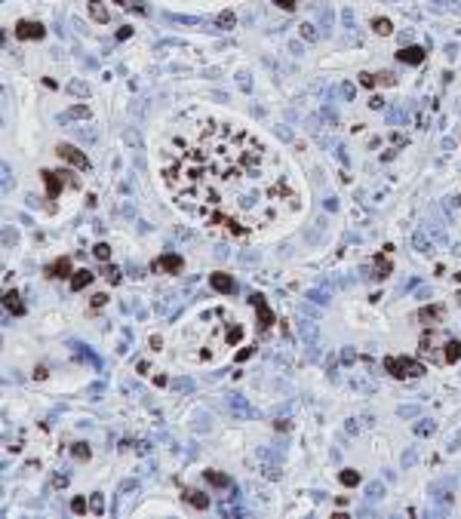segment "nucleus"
Wrapping results in <instances>:
<instances>
[{"instance_id":"393cba45","label":"nucleus","mask_w":461,"mask_h":519,"mask_svg":"<svg viewBox=\"0 0 461 519\" xmlns=\"http://www.w3.org/2000/svg\"><path fill=\"white\" fill-rule=\"evenodd\" d=\"M6 308L12 313H25V308H22V301H19V295H15V292H6Z\"/></svg>"},{"instance_id":"e433bc0d","label":"nucleus","mask_w":461,"mask_h":519,"mask_svg":"<svg viewBox=\"0 0 461 519\" xmlns=\"http://www.w3.org/2000/svg\"><path fill=\"white\" fill-rule=\"evenodd\" d=\"M415 246H418V252H431V246H428V240H424V234L415 237Z\"/></svg>"},{"instance_id":"7c9ffc66","label":"nucleus","mask_w":461,"mask_h":519,"mask_svg":"<svg viewBox=\"0 0 461 519\" xmlns=\"http://www.w3.org/2000/svg\"><path fill=\"white\" fill-rule=\"evenodd\" d=\"M71 452H74V458L83 461V458H90V445H86V442H74V449H71Z\"/></svg>"},{"instance_id":"c03bdc74","label":"nucleus","mask_w":461,"mask_h":519,"mask_svg":"<svg viewBox=\"0 0 461 519\" xmlns=\"http://www.w3.org/2000/svg\"><path fill=\"white\" fill-rule=\"evenodd\" d=\"M105 301H108V295H102V292H99V295H93V308H102Z\"/></svg>"},{"instance_id":"49530a36","label":"nucleus","mask_w":461,"mask_h":519,"mask_svg":"<svg viewBox=\"0 0 461 519\" xmlns=\"http://www.w3.org/2000/svg\"><path fill=\"white\" fill-rule=\"evenodd\" d=\"M129 34H132V28H120V31H117V40H126Z\"/></svg>"},{"instance_id":"1a4fd4ad","label":"nucleus","mask_w":461,"mask_h":519,"mask_svg":"<svg viewBox=\"0 0 461 519\" xmlns=\"http://www.w3.org/2000/svg\"><path fill=\"white\" fill-rule=\"evenodd\" d=\"M443 316H446V308H443V304H434V308L418 311V319H421V323H428V326H437Z\"/></svg>"},{"instance_id":"09e8293b","label":"nucleus","mask_w":461,"mask_h":519,"mask_svg":"<svg viewBox=\"0 0 461 519\" xmlns=\"http://www.w3.org/2000/svg\"><path fill=\"white\" fill-rule=\"evenodd\" d=\"M342 93H345L347 99H353V86H350V83H345V86H342Z\"/></svg>"},{"instance_id":"f3484780","label":"nucleus","mask_w":461,"mask_h":519,"mask_svg":"<svg viewBox=\"0 0 461 519\" xmlns=\"http://www.w3.org/2000/svg\"><path fill=\"white\" fill-rule=\"evenodd\" d=\"M458 360H461V341H455V338H452V341H446V356H443V363L452 366Z\"/></svg>"},{"instance_id":"f03ea898","label":"nucleus","mask_w":461,"mask_h":519,"mask_svg":"<svg viewBox=\"0 0 461 519\" xmlns=\"http://www.w3.org/2000/svg\"><path fill=\"white\" fill-rule=\"evenodd\" d=\"M243 341V326L240 319L228 308H212L200 313L194 323L185 329L182 344H185V360L188 363H219L222 356Z\"/></svg>"},{"instance_id":"dca6fc26","label":"nucleus","mask_w":461,"mask_h":519,"mask_svg":"<svg viewBox=\"0 0 461 519\" xmlns=\"http://www.w3.org/2000/svg\"><path fill=\"white\" fill-rule=\"evenodd\" d=\"M90 283H93V271H86V267H83V271H77L74 277H71V289L80 292V289H86Z\"/></svg>"},{"instance_id":"473e14b6","label":"nucleus","mask_w":461,"mask_h":519,"mask_svg":"<svg viewBox=\"0 0 461 519\" xmlns=\"http://www.w3.org/2000/svg\"><path fill=\"white\" fill-rule=\"evenodd\" d=\"M172 22H182V25H200L197 15H172Z\"/></svg>"},{"instance_id":"a18cd8bd","label":"nucleus","mask_w":461,"mask_h":519,"mask_svg":"<svg viewBox=\"0 0 461 519\" xmlns=\"http://www.w3.org/2000/svg\"><path fill=\"white\" fill-rule=\"evenodd\" d=\"M381 104H384V102H381V96H372V99H369V108H375V111H378Z\"/></svg>"},{"instance_id":"f257e3e1","label":"nucleus","mask_w":461,"mask_h":519,"mask_svg":"<svg viewBox=\"0 0 461 519\" xmlns=\"http://www.w3.org/2000/svg\"><path fill=\"white\" fill-rule=\"evenodd\" d=\"M172 206L212 234L246 237L298 209L280 154L240 123L182 120L157 151Z\"/></svg>"},{"instance_id":"72a5a7b5","label":"nucleus","mask_w":461,"mask_h":519,"mask_svg":"<svg viewBox=\"0 0 461 519\" xmlns=\"http://www.w3.org/2000/svg\"><path fill=\"white\" fill-rule=\"evenodd\" d=\"M90 507H93V513H105V498L102 495H93V504Z\"/></svg>"},{"instance_id":"cd10ccee","label":"nucleus","mask_w":461,"mask_h":519,"mask_svg":"<svg viewBox=\"0 0 461 519\" xmlns=\"http://www.w3.org/2000/svg\"><path fill=\"white\" fill-rule=\"evenodd\" d=\"M117 3H120L123 9H138V12H145V9H148L145 3H141V0H117Z\"/></svg>"},{"instance_id":"423d86ee","label":"nucleus","mask_w":461,"mask_h":519,"mask_svg":"<svg viewBox=\"0 0 461 519\" xmlns=\"http://www.w3.org/2000/svg\"><path fill=\"white\" fill-rule=\"evenodd\" d=\"M154 271L157 274H182L185 271V261H182V255L166 252V255H160V258L154 261Z\"/></svg>"},{"instance_id":"b1692460","label":"nucleus","mask_w":461,"mask_h":519,"mask_svg":"<svg viewBox=\"0 0 461 519\" xmlns=\"http://www.w3.org/2000/svg\"><path fill=\"white\" fill-rule=\"evenodd\" d=\"M93 255H96L99 261H108V258H111V246H108V243H96V246H93Z\"/></svg>"},{"instance_id":"4be33fe9","label":"nucleus","mask_w":461,"mask_h":519,"mask_svg":"<svg viewBox=\"0 0 461 519\" xmlns=\"http://www.w3.org/2000/svg\"><path fill=\"white\" fill-rule=\"evenodd\" d=\"M206 479L212 482V486H219V489H228V486H230V476H225V473H216V470H206Z\"/></svg>"},{"instance_id":"bb28decb","label":"nucleus","mask_w":461,"mask_h":519,"mask_svg":"<svg viewBox=\"0 0 461 519\" xmlns=\"http://www.w3.org/2000/svg\"><path fill=\"white\" fill-rule=\"evenodd\" d=\"M342 482H345V486H357V482H360V473H357V470H342Z\"/></svg>"},{"instance_id":"0eeeda50","label":"nucleus","mask_w":461,"mask_h":519,"mask_svg":"<svg viewBox=\"0 0 461 519\" xmlns=\"http://www.w3.org/2000/svg\"><path fill=\"white\" fill-rule=\"evenodd\" d=\"M15 37H19V40H40V37H43V25H40V22L22 19L19 25H15Z\"/></svg>"},{"instance_id":"ddd939ff","label":"nucleus","mask_w":461,"mask_h":519,"mask_svg":"<svg viewBox=\"0 0 461 519\" xmlns=\"http://www.w3.org/2000/svg\"><path fill=\"white\" fill-rule=\"evenodd\" d=\"M185 501L191 507H197V510H206L209 507V495H203V492H197V489H188L185 492Z\"/></svg>"},{"instance_id":"6e6552de","label":"nucleus","mask_w":461,"mask_h":519,"mask_svg":"<svg viewBox=\"0 0 461 519\" xmlns=\"http://www.w3.org/2000/svg\"><path fill=\"white\" fill-rule=\"evenodd\" d=\"M209 286H212L216 292H222V295H234V292H237L234 277H228V274H212V277H209Z\"/></svg>"},{"instance_id":"39448f33","label":"nucleus","mask_w":461,"mask_h":519,"mask_svg":"<svg viewBox=\"0 0 461 519\" xmlns=\"http://www.w3.org/2000/svg\"><path fill=\"white\" fill-rule=\"evenodd\" d=\"M56 154H59V160H65V163L77 166V169H83V172H90V160H86V154H83V151H77L74 145H59V148H56Z\"/></svg>"},{"instance_id":"4468645a","label":"nucleus","mask_w":461,"mask_h":519,"mask_svg":"<svg viewBox=\"0 0 461 519\" xmlns=\"http://www.w3.org/2000/svg\"><path fill=\"white\" fill-rule=\"evenodd\" d=\"M59 120H62V123H71V120H90V108H86V104H74V108H68Z\"/></svg>"},{"instance_id":"6ab92c4d","label":"nucleus","mask_w":461,"mask_h":519,"mask_svg":"<svg viewBox=\"0 0 461 519\" xmlns=\"http://www.w3.org/2000/svg\"><path fill=\"white\" fill-rule=\"evenodd\" d=\"M68 93L71 96H80V99H90L93 89H90V83H83V80H71L68 83Z\"/></svg>"},{"instance_id":"9d476101","label":"nucleus","mask_w":461,"mask_h":519,"mask_svg":"<svg viewBox=\"0 0 461 519\" xmlns=\"http://www.w3.org/2000/svg\"><path fill=\"white\" fill-rule=\"evenodd\" d=\"M397 59L406 62V65H421V62H424V49H421V46H403V49L397 52Z\"/></svg>"},{"instance_id":"5701e85b","label":"nucleus","mask_w":461,"mask_h":519,"mask_svg":"<svg viewBox=\"0 0 461 519\" xmlns=\"http://www.w3.org/2000/svg\"><path fill=\"white\" fill-rule=\"evenodd\" d=\"M301 37H305L308 43H314V40H320V31H317V25L305 22V25H301Z\"/></svg>"},{"instance_id":"c85d7f7f","label":"nucleus","mask_w":461,"mask_h":519,"mask_svg":"<svg viewBox=\"0 0 461 519\" xmlns=\"http://www.w3.org/2000/svg\"><path fill=\"white\" fill-rule=\"evenodd\" d=\"M375 83H378V86H394L397 77L391 74V71H384V74H375Z\"/></svg>"},{"instance_id":"37998d69","label":"nucleus","mask_w":461,"mask_h":519,"mask_svg":"<svg viewBox=\"0 0 461 519\" xmlns=\"http://www.w3.org/2000/svg\"><path fill=\"white\" fill-rule=\"evenodd\" d=\"M360 83L363 86H375V74H360Z\"/></svg>"},{"instance_id":"79ce46f5","label":"nucleus","mask_w":461,"mask_h":519,"mask_svg":"<svg viewBox=\"0 0 461 519\" xmlns=\"http://www.w3.org/2000/svg\"><path fill=\"white\" fill-rule=\"evenodd\" d=\"M129 277H135V280H141V277H145V271H141V267H138V264H129Z\"/></svg>"},{"instance_id":"f8f14e48","label":"nucleus","mask_w":461,"mask_h":519,"mask_svg":"<svg viewBox=\"0 0 461 519\" xmlns=\"http://www.w3.org/2000/svg\"><path fill=\"white\" fill-rule=\"evenodd\" d=\"M46 274H49V277H56V280L71 277V258H59V261H52V264L46 267Z\"/></svg>"},{"instance_id":"412c9836","label":"nucleus","mask_w":461,"mask_h":519,"mask_svg":"<svg viewBox=\"0 0 461 519\" xmlns=\"http://www.w3.org/2000/svg\"><path fill=\"white\" fill-rule=\"evenodd\" d=\"M372 31L387 37V34H394V25H391V19H372Z\"/></svg>"},{"instance_id":"f704fd0d","label":"nucleus","mask_w":461,"mask_h":519,"mask_svg":"<svg viewBox=\"0 0 461 519\" xmlns=\"http://www.w3.org/2000/svg\"><path fill=\"white\" fill-rule=\"evenodd\" d=\"M71 510H74V513H86V501L83 498H74V501H71Z\"/></svg>"},{"instance_id":"a19ab883","label":"nucleus","mask_w":461,"mask_h":519,"mask_svg":"<svg viewBox=\"0 0 461 519\" xmlns=\"http://www.w3.org/2000/svg\"><path fill=\"white\" fill-rule=\"evenodd\" d=\"M381 492H384V489H381V482H372V486H369V498H378Z\"/></svg>"},{"instance_id":"ea45409f","label":"nucleus","mask_w":461,"mask_h":519,"mask_svg":"<svg viewBox=\"0 0 461 519\" xmlns=\"http://www.w3.org/2000/svg\"><path fill=\"white\" fill-rule=\"evenodd\" d=\"M237 83H240V89H252V80H249V74H240V77H237Z\"/></svg>"},{"instance_id":"de8ad7c7","label":"nucleus","mask_w":461,"mask_h":519,"mask_svg":"<svg viewBox=\"0 0 461 519\" xmlns=\"http://www.w3.org/2000/svg\"><path fill=\"white\" fill-rule=\"evenodd\" d=\"M320 19H323V25H329L332 22V12L329 9H320Z\"/></svg>"},{"instance_id":"2eb2a0df","label":"nucleus","mask_w":461,"mask_h":519,"mask_svg":"<svg viewBox=\"0 0 461 519\" xmlns=\"http://www.w3.org/2000/svg\"><path fill=\"white\" fill-rule=\"evenodd\" d=\"M90 15H93L96 22H102V25L111 22V12H108V6H105L102 0H90Z\"/></svg>"},{"instance_id":"4c0bfd02","label":"nucleus","mask_w":461,"mask_h":519,"mask_svg":"<svg viewBox=\"0 0 461 519\" xmlns=\"http://www.w3.org/2000/svg\"><path fill=\"white\" fill-rule=\"evenodd\" d=\"M274 3H277V6H283V9H286V12H292V9L298 6V3H295V0H274Z\"/></svg>"},{"instance_id":"a878e982","label":"nucleus","mask_w":461,"mask_h":519,"mask_svg":"<svg viewBox=\"0 0 461 519\" xmlns=\"http://www.w3.org/2000/svg\"><path fill=\"white\" fill-rule=\"evenodd\" d=\"M102 277L108 280V283H120V271H117V267H111V264L102 267Z\"/></svg>"},{"instance_id":"2f4dec72","label":"nucleus","mask_w":461,"mask_h":519,"mask_svg":"<svg viewBox=\"0 0 461 519\" xmlns=\"http://www.w3.org/2000/svg\"><path fill=\"white\" fill-rule=\"evenodd\" d=\"M415 433H418V436H428V433H434V424H431V421H421V424H415Z\"/></svg>"},{"instance_id":"9b49d317","label":"nucleus","mask_w":461,"mask_h":519,"mask_svg":"<svg viewBox=\"0 0 461 519\" xmlns=\"http://www.w3.org/2000/svg\"><path fill=\"white\" fill-rule=\"evenodd\" d=\"M252 304H255V311H258V316H261V332H264V329L274 323V313L268 311V301H264L261 295H252Z\"/></svg>"},{"instance_id":"c756f323","label":"nucleus","mask_w":461,"mask_h":519,"mask_svg":"<svg viewBox=\"0 0 461 519\" xmlns=\"http://www.w3.org/2000/svg\"><path fill=\"white\" fill-rule=\"evenodd\" d=\"M387 274H391V261H381L378 258L375 261V274H372V277H387Z\"/></svg>"},{"instance_id":"20e7f679","label":"nucleus","mask_w":461,"mask_h":519,"mask_svg":"<svg viewBox=\"0 0 461 519\" xmlns=\"http://www.w3.org/2000/svg\"><path fill=\"white\" fill-rule=\"evenodd\" d=\"M43 182L49 188V200H56L65 188H74L77 185L74 178H71V172H49V169H43Z\"/></svg>"},{"instance_id":"aec40b11","label":"nucleus","mask_w":461,"mask_h":519,"mask_svg":"<svg viewBox=\"0 0 461 519\" xmlns=\"http://www.w3.org/2000/svg\"><path fill=\"white\" fill-rule=\"evenodd\" d=\"M230 409H234L237 415H243V418H252V409L246 406V400H243V397H230Z\"/></svg>"},{"instance_id":"a211bd4d","label":"nucleus","mask_w":461,"mask_h":519,"mask_svg":"<svg viewBox=\"0 0 461 519\" xmlns=\"http://www.w3.org/2000/svg\"><path fill=\"white\" fill-rule=\"evenodd\" d=\"M216 25H219L222 31H228V28H234V25H237V15H234V9H222V12L216 15Z\"/></svg>"},{"instance_id":"7ed1b4c3","label":"nucleus","mask_w":461,"mask_h":519,"mask_svg":"<svg viewBox=\"0 0 461 519\" xmlns=\"http://www.w3.org/2000/svg\"><path fill=\"white\" fill-rule=\"evenodd\" d=\"M384 369L394 375V378H421L424 372V363L418 360H409V356H384Z\"/></svg>"},{"instance_id":"58836bf2","label":"nucleus","mask_w":461,"mask_h":519,"mask_svg":"<svg viewBox=\"0 0 461 519\" xmlns=\"http://www.w3.org/2000/svg\"><path fill=\"white\" fill-rule=\"evenodd\" d=\"M77 138H83V141H96V132H93V129H77Z\"/></svg>"},{"instance_id":"c9c22d12","label":"nucleus","mask_w":461,"mask_h":519,"mask_svg":"<svg viewBox=\"0 0 461 519\" xmlns=\"http://www.w3.org/2000/svg\"><path fill=\"white\" fill-rule=\"evenodd\" d=\"M415 415H418L415 406H403V409H400V418H415Z\"/></svg>"}]
</instances>
